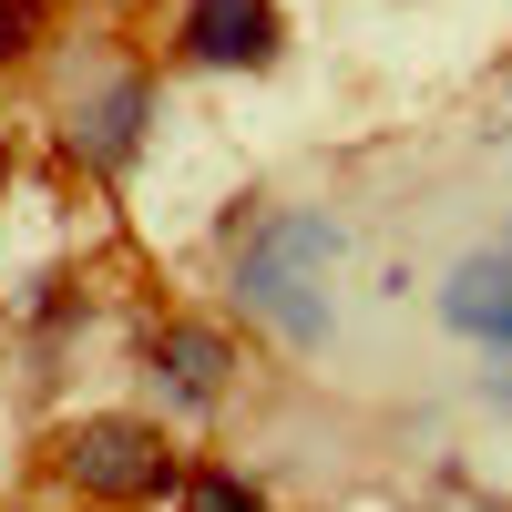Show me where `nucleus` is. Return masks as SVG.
I'll use <instances>...</instances> for the list:
<instances>
[{
  "label": "nucleus",
  "mask_w": 512,
  "mask_h": 512,
  "mask_svg": "<svg viewBox=\"0 0 512 512\" xmlns=\"http://www.w3.org/2000/svg\"><path fill=\"white\" fill-rule=\"evenodd\" d=\"M236 308L287 338V349H328V267L349 256V226L297 205V216H236Z\"/></svg>",
  "instance_id": "nucleus-1"
},
{
  "label": "nucleus",
  "mask_w": 512,
  "mask_h": 512,
  "mask_svg": "<svg viewBox=\"0 0 512 512\" xmlns=\"http://www.w3.org/2000/svg\"><path fill=\"white\" fill-rule=\"evenodd\" d=\"M52 472H62L82 502L134 512V502H164V492H175L185 461H175V441H164V420L93 410V420H62V431H52Z\"/></svg>",
  "instance_id": "nucleus-2"
},
{
  "label": "nucleus",
  "mask_w": 512,
  "mask_h": 512,
  "mask_svg": "<svg viewBox=\"0 0 512 512\" xmlns=\"http://www.w3.org/2000/svg\"><path fill=\"white\" fill-rule=\"evenodd\" d=\"M144 134H154V72L113 62V72H93V82H72V103H62V144L93 164V175H123V164L144 154Z\"/></svg>",
  "instance_id": "nucleus-3"
},
{
  "label": "nucleus",
  "mask_w": 512,
  "mask_h": 512,
  "mask_svg": "<svg viewBox=\"0 0 512 512\" xmlns=\"http://www.w3.org/2000/svg\"><path fill=\"white\" fill-rule=\"evenodd\" d=\"M144 390L164 410H216L236 390V338L216 318H175V328H154L144 338Z\"/></svg>",
  "instance_id": "nucleus-4"
},
{
  "label": "nucleus",
  "mask_w": 512,
  "mask_h": 512,
  "mask_svg": "<svg viewBox=\"0 0 512 512\" xmlns=\"http://www.w3.org/2000/svg\"><path fill=\"white\" fill-rule=\"evenodd\" d=\"M175 62H195V72H267L277 62V0H185Z\"/></svg>",
  "instance_id": "nucleus-5"
},
{
  "label": "nucleus",
  "mask_w": 512,
  "mask_h": 512,
  "mask_svg": "<svg viewBox=\"0 0 512 512\" xmlns=\"http://www.w3.org/2000/svg\"><path fill=\"white\" fill-rule=\"evenodd\" d=\"M441 328L482 338V349H512V246H472L441 277Z\"/></svg>",
  "instance_id": "nucleus-6"
},
{
  "label": "nucleus",
  "mask_w": 512,
  "mask_h": 512,
  "mask_svg": "<svg viewBox=\"0 0 512 512\" xmlns=\"http://www.w3.org/2000/svg\"><path fill=\"white\" fill-rule=\"evenodd\" d=\"M175 512H277L267 492H256L246 472H226V461H205V472L175 482Z\"/></svg>",
  "instance_id": "nucleus-7"
},
{
  "label": "nucleus",
  "mask_w": 512,
  "mask_h": 512,
  "mask_svg": "<svg viewBox=\"0 0 512 512\" xmlns=\"http://www.w3.org/2000/svg\"><path fill=\"white\" fill-rule=\"evenodd\" d=\"M41 31H52V0H0V62H21Z\"/></svg>",
  "instance_id": "nucleus-8"
},
{
  "label": "nucleus",
  "mask_w": 512,
  "mask_h": 512,
  "mask_svg": "<svg viewBox=\"0 0 512 512\" xmlns=\"http://www.w3.org/2000/svg\"><path fill=\"white\" fill-rule=\"evenodd\" d=\"M482 400H492V410H512V369H492V379H482Z\"/></svg>",
  "instance_id": "nucleus-9"
},
{
  "label": "nucleus",
  "mask_w": 512,
  "mask_h": 512,
  "mask_svg": "<svg viewBox=\"0 0 512 512\" xmlns=\"http://www.w3.org/2000/svg\"><path fill=\"white\" fill-rule=\"evenodd\" d=\"M0 185H11V134H0Z\"/></svg>",
  "instance_id": "nucleus-10"
},
{
  "label": "nucleus",
  "mask_w": 512,
  "mask_h": 512,
  "mask_svg": "<svg viewBox=\"0 0 512 512\" xmlns=\"http://www.w3.org/2000/svg\"><path fill=\"white\" fill-rule=\"evenodd\" d=\"M502 246H512V226H502Z\"/></svg>",
  "instance_id": "nucleus-11"
}]
</instances>
